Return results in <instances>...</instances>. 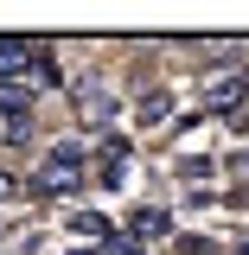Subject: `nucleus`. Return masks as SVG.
<instances>
[{"instance_id": "nucleus-4", "label": "nucleus", "mask_w": 249, "mask_h": 255, "mask_svg": "<svg viewBox=\"0 0 249 255\" xmlns=\"http://www.w3.org/2000/svg\"><path fill=\"white\" fill-rule=\"evenodd\" d=\"M237 96H243V77H230V83H211V102H218V109H230Z\"/></svg>"}, {"instance_id": "nucleus-1", "label": "nucleus", "mask_w": 249, "mask_h": 255, "mask_svg": "<svg viewBox=\"0 0 249 255\" xmlns=\"http://www.w3.org/2000/svg\"><path fill=\"white\" fill-rule=\"evenodd\" d=\"M83 185V153H77V147H58V153L45 159V172H38V179H32V191H38V198H70V191Z\"/></svg>"}, {"instance_id": "nucleus-7", "label": "nucleus", "mask_w": 249, "mask_h": 255, "mask_svg": "<svg viewBox=\"0 0 249 255\" xmlns=\"http://www.w3.org/2000/svg\"><path fill=\"white\" fill-rule=\"evenodd\" d=\"M122 255H134V249H122Z\"/></svg>"}, {"instance_id": "nucleus-3", "label": "nucleus", "mask_w": 249, "mask_h": 255, "mask_svg": "<svg viewBox=\"0 0 249 255\" xmlns=\"http://www.w3.org/2000/svg\"><path fill=\"white\" fill-rule=\"evenodd\" d=\"M0 115H6V122H26L32 115V90L26 83H0Z\"/></svg>"}, {"instance_id": "nucleus-2", "label": "nucleus", "mask_w": 249, "mask_h": 255, "mask_svg": "<svg viewBox=\"0 0 249 255\" xmlns=\"http://www.w3.org/2000/svg\"><path fill=\"white\" fill-rule=\"evenodd\" d=\"M51 58L38 38H0V77L6 83H38V64Z\"/></svg>"}, {"instance_id": "nucleus-5", "label": "nucleus", "mask_w": 249, "mask_h": 255, "mask_svg": "<svg viewBox=\"0 0 249 255\" xmlns=\"http://www.w3.org/2000/svg\"><path fill=\"white\" fill-rule=\"evenodd\" d=\"M160 230H166L160 211H141V217H134V236H160Z\"/></svg>"}, {"instance_id": "nucleus-6", "label": "nucleus", "mask_w": 249, "mask_h": 255, "mask_svg": "<svg viewBox=\"0 0 249 255\" xmlns=\"http://www.w3.org/2000/svg\"><path fill=\"white\" fill-rule=\"evenodd\" d=\"M6 198H13V179H6V172H0V204H6Z\"/></svg>"}]
</instances>
